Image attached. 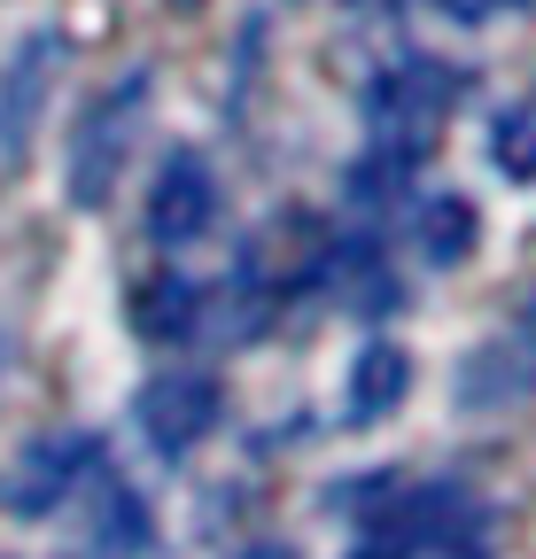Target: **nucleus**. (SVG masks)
Returning <instances> with one entry per match:
<instances>
[{
	"label": "nucleus",
	"instance_id": "nucleus-15",
	"mask_svg": "<svg viewBox=\"0 0 536 559\" xmlns=\"http://www.w3.org/2000/svg\"><path fill=\"white\" fill-rule=\"evenodd\" d=\"M171 9H194V0H171Z\"/></svg>",
	"mask_w": 536,
	"mask_h": 559
},
{
	"label": "nucleus",
	"instance_id": "nucleus-1",
	"mask_svg": "<svg viewBox=\"0 0 536 559\" xmlns=\"http://www.w3.org/2000/svg\"><path fill=\"white\" fill-rule=\"evenodd\" d=\"M141 117H148V70H132L102 102H86V117L71 124V148H62V194H71V210H102L117 194L124 156L141 140Z\"/></svg>",
	"mask_w": 536,
	"mask_h": 559
},
{
	"label": "nucleus",
	"instance_id": "nucleus-11",
	"mask_svg": "<svg viewBox=\"0 0 536 559\" xmlns=\"http://www.w3.org/2000/svg\"><path fill=\"white\" fill-rule=\"evenodd\" d=\"M490 156H498L505 171H536V102H528V109H513V117L498 124Z\"/></svg>",
	"mask_w": 536,
	"mask_h": 559
},
{
	"label": "nucleus",
	"instance_id": "nucleus-2",
	"mask_svg": "<svg viewBox=\"0 0 536 559\" xmlns=\"http://www.w3.org/2000/svg\"><path fill=\"white\" fill-rule=\"evenodd\" d=\"M94 474V436H39V443H24V459L0 474V498H9V513H24V521H47L55 506H71V489Z\"/></svg>",
	"mask_w": 536,
	"mask_h": 559
},
{
	"label": "nucleus",
	"instance_id": "nucleus-14",
	"mask_svg": "<svg viewBox=\"0 0 536 559\" xmlns=\"http://www.w3.org/2000/svg\"><path fill=\"white\" fill-rule=\"evenodd\" d=\"M528 342H536V296H528Z\"/></svg>",
	"mask_w": 536,
	"mask_h": 559
},
{
	"label": "nucleus",
	"instance_id": "nucleus-3",
	"mask_svg": "<svg viewBox=\"0 0 536 559\" xmlns=\"http://www.w3.org/2000/svg\"><path fill=\"white\" fill-rule=\"evenodd\" d=\"M451 102H458V79H443L436 62H405V70H389L373 86V124H381V140L396 156H420Z\"/></svg>",
	"mask_w": 536,
	"mask_h": 559
},
{
	"label": "nucleus",
	"instance_id": "nucleus-6",
	"mask_svg": "<svg viewBox=\"0 0 536 559\" xmlns=\"http://www.w3.org/2000/svg\"><path fill=\"white\" fill-rule=\"evenodd\" d=\"M218 428V381L211 373H156L148 396H141V436L164 451V459H187Z\"/></svg>",
	"mask_w": 536,
	"mask_h": 559
},
{
	"label": "nucleus",
	"instance_id": "nucleus-4",
	"mask_svg": "<svg viewBox=\"0 0 536 559\" xmlns=\"http://www.w3.org/2000/svg\"><path fill=\"white\" fill-rule=\"evenodd\" d=\"M211 226H218V171L194 156V148L164 156V171H156V187H148V234H156L164 249H194Z\"/></svg>",
	"mask_w": 536,
	"mask_h": 559
},
{
	"label": "nucleus",
	"instance_id": "nucleus-8",
	"mask_svg": "<svg viewBox=\"0 0 536 559\" xmlns=\"http://www.w3.org/2000/svg\"><path fill=\"white\" fill-rule=\"evenodd\" d=\"M405 381H413V358L396 342H366L358 366H350V419H381L405 404Z\"/></svg>",
	"mask_w": 536,
	"mask_h": 559
},
{
	"label": "nucleus",
	"instance_id": "nucleus-12",
	"mask_svg": "<svg viewBox=\"0 0 536 559\" xmlns=\"http://www.w3.org/2000/svg\"><path fill=\"white\" fill-rule=\"evenodd\" d=\"M428 9H443L451 24H490V16H513L521 0H428Z\"/></svg>",
	"mask_w": 536,
	"mask_h": 559
},
{
	"label": "nucleus",
	"instance_id": "nucleus-9",
	"mask_svg": "<svg viewBox=\"0 0 536 559\" xmlns=\"http://www.w3.org/2000/svg\"><path fill=\"white\" fill-rule=\"evenodd\" d=\"M475 202H466V194H436L428 210H420V249H428V264H466V257H475Z\"/></svg>",
	"mask_w": 536,
	"mask_h": 559
},
{
	"label": "nucleus",
	"instance_id": "nucleus-5",
	"mask_svg": "<svg viewBox=\"0 0 536 559\" xmlns=\"http://www.w3.org/2000/svg\"><path fill=\"white\" fill-rule=\"evenodd\" d=\"M55 70H62V39L55 32H32L9 62H0V156H24L32 132L47 117V94H55Z\"/></svg>",
	"mask_w": 536,
	"mask_h": 559
},
{
	"label": "nucleus",
	"instance_id": "nucleus-13",
	"mask_svg": "<svg viewBox=\"0 0 536 559\" xmlns=\"http://www.w3.org/2000/svg\"><path fill=\"white\" fill-rule=\"evenodd\" d=\"M241 559H296L288 544H257V551H241Z\"/></svg>",
	"mask_w": 536,
	"mask_h": 559
},
{
	"label": "nucleus",
	"instance_id": "nucleus-7",
	"mask_svg": "<svg viewBox=\"0 0 536 559\" xmlns=\"http://www.w3.org/2000/svg\"><path fill=\"white\" fill-rule=\"evenodd\" d=\"M536 389V349L528 342H490V349H475V358H466V404H505V396H528Z\"/></svg>",
	"mask_w": 536,
	"mask_h": 559
},
{
	"label": "nucleus",
	"instance_id": "nucleus-10",
	"mask_svg": "<svg viewBox=\"0 0 536 559\" xmlns=\"http://www.w3.org/2000/svg\"><path fill=\"white\" fill-rule=\"evenodd\" d=\"M194 304H203V296H194L187 280H156V288L141 296V326H148L156 342H171V334H187V326H194Z\"/></svg>",
	"mask_w": 536,
	"mask_h": 559
}]
</instances>
